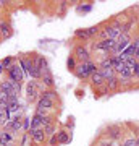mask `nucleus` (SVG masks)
<instances>
[{
  "instance_id": "13",
  "label": "nucleus",
  "mask_w": 139,
  "mask_h": 146,
  "mask_svg": "<svg viewBox=\"0 0 139 146\" xmlns=\"http://www.w3.org/2000/svg\"><path fill=\"white\" fill-rule=\"evenodd\" d=\"M11 141H13V136H11V133L0 131V145H2V146H10Z\"/></svg>"
},
{
  "instance_id": "31",
  "label": "nucleus",
  "mask_w": 139,
  "mask_h": 146,
  "mask_svg": "<svg viewBox=\"0 0 139 146\" xmlns=\"http://www.w3.org/2000/svg\"><path fill=\"white\" fill-rule=\"evenodd\" d=\"M58 143V140H57V133L55 135H52V138H50V146H55Z\"/></svg>"
},
{
  "instance_id": "17",
  "label": "nucleus",
  "mask_w": 139,
  "mask_h": 146,
  "mask_svg": "<svg viewBox=\"0 0 139 146\" xmlns=\"http://www.w3.org/2000/svg\"><path fill=\"white\" fill-rule=\"evenodd\" d=\"M7 127H8V128H11V130H20V128H21V119H20V117H15V119H11V122H10V123H8V125H7Z\"/></svg>"
},
{
  "instance_id": "30",
  "label": "nucleus",
  "mask_w": 139,
  "mask_h": 146,
  "mask_svg": "<svg viewBox=\"0 0 139 146\" xmlns=\"http://www.w3.org/2000/svg\"><path fill=\"white\" fill-rule=\"evenodd\" d=\"M89 33V36H94V34H99V28L97 26H92V28H89L88 29Z\"/></svg>"
},
{
  "instance_id": "5",
  "label": "nucleus",
  "mask_w": 139,
  "mask_h": 146,
  "mask_svg": "<svg viewBox=\"0 0 139 146\" xmlns=\"http://www.w3.org/2000/svg\"><path fill=\"white\" fill-rule=\"evenodd\" d=\"M52 107H53V101L45 99V98H39V101H37V110H36V112H39V114H45V110H50Z\"/></svg>"
},
{
  "instance_id": "20",
  "label": "nucleus",
  "mask_w": 139,
  "mask_h": 146,
  "mask_svg": "<svg viewBox=\"0 0 139 146\" xmlns=\"http://www.w3.org/2000/svg\"><path fill=\"white\" fill-rule=\"evenodd\" d=\"M8 123H10V114H8V112L0 114V127L2 125H8Z\"/></svg>"
},
{
  "instance_id": "33",
  "label": "nucleus",
  "mask_w": 139,
  "mask_h": 146,
  "mask_svg": "<svg viewBox=\"0 0 139 146\" xmlns=\"http://www.w3.org/2000/svg\"><path fill=\"white\" fill-rule=\"evenodd\" d=\"M99 146H112V143H107V141H105V143H100Z\"/></svg>"
},
{
  "instance_id": "29",
  "label": "nucleus",
  "mask_w": 139,
  "mask_h": 146,
  "mask_svg": "<svg viewBox=\"0 0 139 146\" xmlns=\"http://www.w3.org/2000/svg\"><path fill=\"white\" fill-rule=\"evenodd\" d=\"M131 46L134 47V57H136V54L139 52V37H138V39H136V41L133 42V44H131Z\"/></svg>"
},
{
  "instance_id": "11",
  "label": "nucleus",
  "mask_w": 139,
  "mask_h": 146,
  "mask_svg": "<svg viewBox=\"0 0 139 146\" xmlns=\"http://www.w3.org/2000/svg\"><path fill=\"white\" fill-rule=\"evenodd\" d=\"M26 94H28V101H34L37 96V91H36V83L31 81V83H28L26 86Z\"/></svg>"
},
{
  "instance_id": "35",
  "label": "nucleus",
  "mask_w": 139,
  "mask_h": 146,
  "mask_svg": "<svg viewBox=\"0 0 139 146\" xmlns=\"http://www.w3.org/2000/svg\"><path fill=\"white\" fill-rule=\"evenodd\" d=\"M136 143H138V146H139V136H138V138H136Z\"/></svg>"
},
{
  "instance_id": "36",
  "label": "nucleus",
  "mask_w": 139,
  "mask_h": 146,
  "mask_svg": "<svg viewBox=\"0 0 139 146\" xmlns=\"http://www.w3.org/2000/svg\"><path fill=\"white\" fill-rule=\"evenodd\" d=\"M136 57H139V52H138V54H136Z\"/></svg>"
},
{
  "instance_id": "26",
  "label": "nucleus",
  "mask_w": 139,
  "mask_h": 146,
  "mask_svg": "<svg viewBox=\"0 0 139 146\" xmlns=\"http://www.w3.org/2000/svg\"><path fill=\"white\" fill-rule=\"evenodd\" d=\"M8 98H10V94L3 89H0V102H8Z\"/></svg>"
},
{
  "instance_id": "3",
  "label": "nucleus",
  "mask_w": 139,
  "mask_h": 146,
  "mask_svg": "<svg viewBox=\"0 0 139 146\" xmlns=\"http://www.w3.org/2000/svg\"><path fill=\"white\" fill-rule=\"evenodd\" d=\"M129 42H131V36L126 34V33H121V36L117 39V47H115L113 52L117 54V55H120L123 50H126V47L129 46Z\"/></svg>"
},
{
  "instance_id": "24",
  "label": "nucleus",
  "mask_w": 139,
  "mask_h": 146,
  "mask_svg": "<svg viewBox=\"0 0 139 146\" xmlns=\"http://www.w3.org/2000/svg\"><path fill=\"white\" fill-rule=\"evenodd\" d=\"M0 63H2V67H3V68H7V70H8V68L13 65V58H11V57H7V58H3Z\"/></svg>"
},
{
  "instance_id": "27",
  "label": "nucleus",
  "mask_w": 139,
  "mask_h": 146,
  "mask_svg": "<svg viewBox=\"0 0 139 146\" xmlns=\"http://www.w3.org/2000/svg\"><path fill=\"white\" fill-rule=\"evenodd\" d=\"M67 65H68V68H70V70H76V60H74V57H70V58H68Z\"/></svg>"
},
{
  "instance_id": "19",
  "label": "nucleus",
  "mask_w": 139,
  "mask_h": 146,
  "mask_svg": "<svg viewBox=\"0 0 139 146\" xmlns=\"http://www.w3.org/2000/svg\"><path fill=\"white\" fill-rule=\"evenodd\" d=\"M99 72L103 75L105 81H107V80H110L112 76H117V75H115V70H113V68H108V70H99Z\"/></svg>"
},
{
  "instance_id": "22",
  "label": "nucleus",
  "mask_w": 139,
  "mask_h": 146,
  "mask_svg": "<svg viewBox=\"0 0 139 146\" xmlns=\"http://www.w3.org/2000/svg\"><path fill=\"white\" fill-rule=\"evenodd\" d=\"M108 68H113L112 67V62H110V58H103L102 62H100V68L99 70H108Z\"/></svg>"
},
{
  "instance_id": "2",
  "label": "nucleus",
  "mask_w": 139,
  "mask_h": 146,
  "mask_svg": "<svg viewBox=\"0 0 139 146\" xmlns=\"http://www.w3.org/2000/svg\"><path fill=\"white\" fill-rule=\"evenodd\" d=\"M7 72H8V78H10V81H13V83H16V84L23 83V80H24V73H23V70H21L20 65H11Z\"/></svg>"
},
{
  "instance_id": "18",
  "label": "nucleus",
  "mask_w": 139,
  "mask_h": 146,
  "mask_svg": "<svg viewBox=\"0 0 139 146\" xmlns=\"http://www.w3.org/2000/svg\"><path fill=\"white\" fill-rule=\"evenodd\" d=\"M41 98H45V99H50V101H55V98H57V93H55L53 89H47V91H44V94H42Z\"/></svg>"
},
{
  "instance_id": "1",
  "label": "nucleus",
  "mask_w": 139,
  "mask_h": 146,
  "mask_svg": "<svg viewBox=\"0 0 139 146\" xmlns=\"http://www.w3.org/2000/svg\"><path fill=\"white\" fill-rule=\"evenodd\" d=\"M97 70H99V68L96 67V63L89 60V62H84V63H81V65H78L74 72H76L78 78L84 80V78H91V75H92V73H96Z\"/></svg>"
},
{
  "instance_id": "7",
  "label": "nucleus",
  "mask_w": 139,
  "mask_h": 146,
  "mask_svg": "<svg viewBox=\"0 0 139 146\" xmlns=\"http://www.w3.org/2000/svg\"><path fill=\"white\" fill-rule=\"evenodd\" d=\"M29 133H31V136H32V140L36 141V143H44L45 141V138H47V135L44 133V130L42 128H31L29 130Z\"/></svg>"
},
{
  "instance_id": "34",
  "label": "nucleus",
  "mask_w": 139,
  "mask_h": 146,
  "mask_svg": "<svg viewBox=\"0 0 139 146\" xmlns=\"http://www.w3.org/2000/svg\"><path fill=\"white\" fill-rule=\"evenodd\" d=\"M3 72H5V68L2 67V63H0V75H2V73H3Z\"/></svg>"
},
{
  "instance_id": "10",
  "label": "nucleus",
  "mask_w": 139,
  "mask_h": 146,
  "mask_svg": "<svg viewBox=\"0 0 139 146\" xmlns=\"http://www.w3.org/2000/svg\"><path fill=\"white\" fill-rule=\"evenodd\" d=\"M11 26L7 23V21H2L0 23V37H3V39H8L11 36Z\"/></svg>"
},
{
  "instance_id": "6",
  "label": "nucleus",
  "mask_w": 139,
  "mask_h": 146,
  "mask_svg": "<svg viewBox=\"0 0 139 146\" xmlns=\"http://www.w3.org/2000/svg\"><path fill=\"white\" fill-rule=\"evenodd\" d=\"M74 57L79 60L81 63H84V62H89V50L86 49V47H82V46H78L76 49H74Z\"/></svg>"
},
{
  "instance_id": "16",
  "label": "nucleus",
  "mask_w": 139,
  "mask_h": 146,
  "mask_svg": "<svg viewBox=\"0 0 139 146\" xmlns=\"http://www.w3.org/2000/svg\"><path fill=\"white\" fill-rule=\"evenodd\" d=\"M105 83H107V88H108V91H115V89L118 88V84H120V81H118V76H112V78H110V80H107Z\"/></svg>"
},
{
  "instance_id": "23",
  "label": "nucleus",
  "mask_w": 139,
  "mask_h": 146,
  "mask_svg": "<svg viewBox=\"0 0 139 146\" xmlns=\"http://www.w3.org/2000/svg\"><path fill=\"white\" fill-rule=\"evenodd\" d=\"M76 37H82V39H89V33H88V29H76Z\"/></svg>"
},
{
  "instance_id": "15",
  "label": "nucleus",
  "mask_w": 139,
  "mask_h": 146,
  "mask_svg": "<svg viewBox=\"0 0 139 146\" xmlns=\"http://www.w3.org/2000/svg\"><path fill=\"white\" fill-rule=\"evenodd\" d=\"M42 81H44V84H45V86H49V88H52V86H53V83H55V81H53V76H52V73L50 72H45V73H42Z\"/></svg>"
},
{
  "instance_id": "9",
  "label": "nucleus",
  "mask_w": 139,
  "mask_h": 146,
  "mask_svg": "<svg viewBox=\"0 0 139 146\" xmlns=\"http://www.w3.org/2000/svg\"><path fill=\"white\" fill-rule=\"evenodd\" d=\"M44 117H45V114H39V112H36L34 114V117L31 119V128H42V120H44ZM29 128V130H31Z\"/></svg>"
},
{
  "instance_id": "4",
  "label": "nucleus",
  "mask_w": 139,
  "mask_h": 146,
  "mask_svg": "<svg viewBox=\"0 0 139 146\" xmlns=\"http://www.w3.org/2000/svg\"><path fill=\"white\" fill-rule=\"evenodd\" d=\"M115 47H117V39H102L100 42H97L96 49L103 52H113Z\"/></svg>"
},
{
  "instance_id": "14",
  "label": "nucleus",
  "mask_w": 139,
  "mask_h": 146,
  "mask_svg": "<svg viewBox=\"0 0 139 146\" xmlns=\"http://www.w3.org/2000/svg\"><path fill=\"white\" fill-rule=\"evenodd\" d=\"M108 136L112 138V140H118L120 136H121V128L120 127H108Z\"/></svg>"
},
{
  "instance_id": "28",
  "label": "nucleus",
  "mask_w": 139,
  "mask_h": 146,
  "mask_svg": "<svg viewBox=\"0 0 139 146\" xmlns=\"http://www.w3.org/2000/svg\"><path fill=\"white\" fill-rule=\"evenodd\" d=\"M123 146H138V143H136V138H128V140H125Z\"/></svg>"
},
{
  "instance_id": "25",
  "label": "nucleus",
  "mask_w": 139,
  "mask_h": 146,
  "mask_svg": "<svg viewBox=\"0 0 139 146\" xmlns=\"http://www.w3.org/2000/svg\"><path fill=\"white\" fill-rule=\"evenodd\" d=\"M44 133H45V135H55V125H53V123H50V125H47L45 128H44Z\"/></svg>"
},
{
  "instance_id": "32",
  "label": "nucleus",
  "mask_w": 139,
  "mask_h": 146,
  "mask_svg": "<svg viewBox=\"0 0 139 146\" xmlns=\"http://www.w3.org/2000/svg\"><path fill=\"white\" fill-rule=\"evenodd\" d=\"M24 120V123H23V125H24V130H29V120L31 119H23Z\"/></svg>"
},
{
  "instance_id": "12",
  "label": "nucleus",
  "mask_w": 139,
  "mask_h": 146,
  "mask_svg": "<svg viewBox=\"0 0 139 146\" xmlns=\"http://www.w3.org/2000/svg\"><path fill=\"white\" fill-rule=\"evenodd\" d=\"M91 81H92L94 86H102V84L105 83V78H103L102 73L97 70L96 73H92V75H91Z\"/></svg>"
},
{
  "instance_id": "21",
  "label": "nucleus",
  "mask_w": 139,
  "mask_h": 146,
  "mask_svg": "<svg viewBox=\"0 0 139 146\" xmlns=\"http://www.w3.org/2000/svg\"><path fill=\"white\" fill-rule=\"evenodd\" d=\"M57 140H58V143H68V141H70V138H68L67 131H60V133L57 135Z\"/></svg>"
},
{
  "instance_id": "8",
  "label": "nucleus",
  "mask_w": 139,
  "mask_h": 146,
  "mask_svg": "<svg viewBox=\"0 0 139 146\" xmlns=\"http://www.w3.org/2000/svg\"><path fill=\"white\" fill-rule=\"evenodd\" d=\"M34 65H36V68L41 72V75H42V73H45V72H49V67H47L45 58L41 57V55H37V57L34 58Z\"/></svg>"
}]
</instances>
